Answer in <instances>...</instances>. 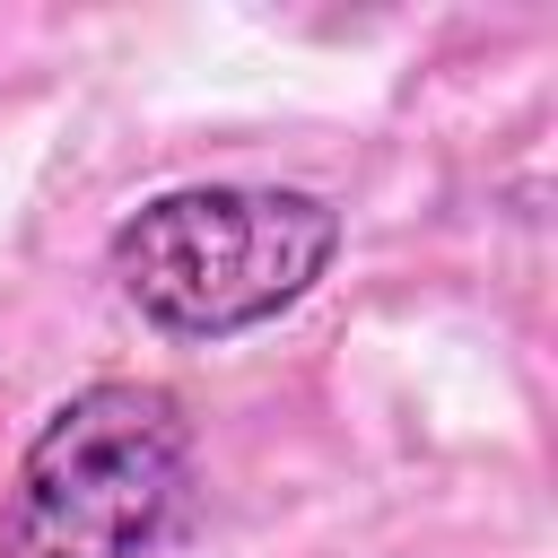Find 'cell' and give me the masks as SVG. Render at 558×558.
Here are the masks:
<instances>
[{
    "instance_id": "2",
    "label": "cell",
    "mask_w": 558,
    "mask_h": 558,
    "mask_svg": "<svg viewBox=\"0 0 558 558\" xmlns=\"http://www.w3.org/2000/svg\"><path fill=\"white\" fill-rule=\"evenodd\" d=\"M192 488V418L166 384H78L17 453L0 558H157Z\"/></svg>"
},
{
    "instance_id": "1",
    "label": "cell",
    "mask_w": 558,
    "mask_h": 558,
    "mask_svg": "<svg viewBox=\"0 0 558 558\" xmlns=\"http://www.w3.org/2000/svg\"><path fill=\"white\" fill-rule=\"evenodd\" d=\"M340 262V209L296 183H174L148 192L105 270L122 305L166 340H235L296 314Z\"/></svg>"
}]
</instances>
